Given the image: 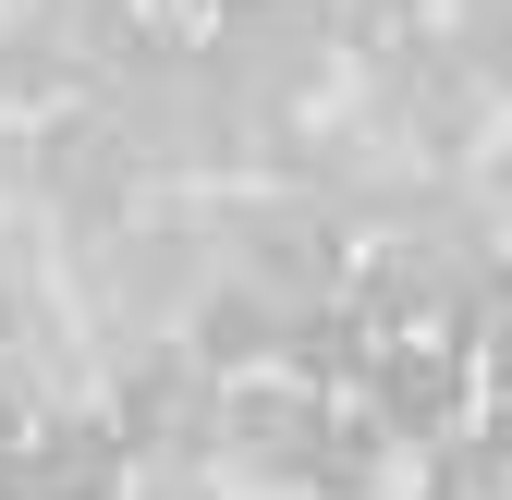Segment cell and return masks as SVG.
Listing matches in <instances>:
<instances>
[{"label":"cell","mask_w":512,"mask_h":500,"mask_svg":"<svg viewBox=\"0 0 512 500\" xmlns=\"http://www.w3.org/2000/svg\"><path fill=\"white\" fill-rule=\"evenodd\" d=\"M317 13H330V25H366V37H391L403 13H427V0H317Z\"/></svg>","instance_id":"obj_4"},{"label":"cell","mask_w":512,"mask_h":500,"mask_svg":"<svg viewBox=\"0 0 512 500\" xmlns=\"http://www.w3.org/2000/svg\"><path fill=\"white\" fill-rule=\"evenodd\" d=\"M354 379H366V427H378V440H427V452H452V440H464V415H476V354H464V342H439V330L378 342Z\"/></svg>","instance_id":"obj_3"},{"label":"cell","mask_w":512,"mask_h":500,"mask_svg":"<svg viewBox=\"0 0 512 500\" xmlns=\"http://www.w3.org/2000/svg\"><path fill=\"white\" fill-rule=\"evenodd\" d=\"M488 196H500V232H512V135H500V171H488Z\"/></svg>","instance_id":"obj_5"},{"label":"cell","mask_w":512,"mask_h":500,"mask_svg":"<svg viewBox=\"0 0 512 500\" xmlns=\"http://www.w3.org/2000/svg\"><path fill=\"white\" fill-rule=\"evenodd\" d=\"M208 244L232 257V293H244V305H269L281 330L317 318V305L342 293V220H330V208H305V196H256V208H232Z\"/></svg>","instance_id":"obj_1"},{"label":"cell","mask_w":512,"mask_h":500,"mask_svg":"<svg viewBox=\"0 0 512 500\" xmlns=\"http://www.w3.org/2000/svg\"><path fill=\"white\" fill-rule=\"evenodd\" d=\"M220 403H232V379H220L196 342H135V354H122V391H110V440L147 452L159 476H183V464L220 440Z\"/></svg>","instance_id":"obj_2"}]
</instances>
